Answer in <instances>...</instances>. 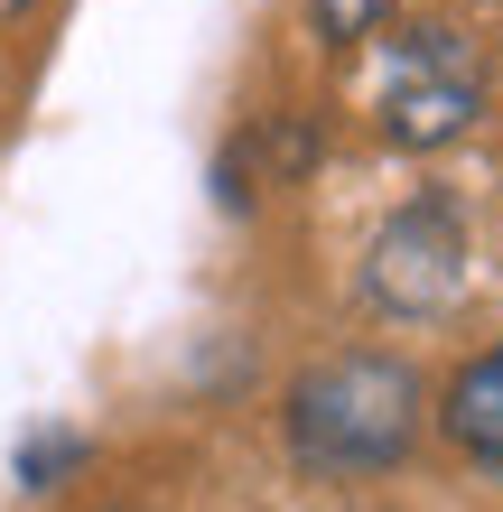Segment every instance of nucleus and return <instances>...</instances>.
<instances>
[{
  "label": "nucleus",
  "instance_id": "nucleus-3",
  "mask_svg": "<svg viewBox=\"0 0 503 512\" xmlns=\"http://www.w3.org/2000/svg\"><path fill=\"white\" fill-rule=\"evenodd\" d=\"M466 289V215L448 196H410L364 252V298L392 317H438Z\"/></svg>",
  "mask_w": 503,
  "mask_h": 512
},
{
  "label": "nucleus",
  "instance_id": "nucleus-1",
  "mask_svg": "<svg viewBox=\"0 0 503 512\" xmlns=\"http://www.w3.org/2000/svg\"><path fill=\"white\" fill-rule=\"evenodd\" d=\"M289 457L317 475H382L420 438V373L401 354H336L289 382Z\"/></svg>",
  "mask_w": 503,
  "mask_h": 512
},
{
  "label": "nucleus",
  "instance_id": "nucleus-6",
  "mask_svg": "<svg viewBox=\"0 0 503 512\" xmlns=\"http://www.w3.org/2000/svg\"><path fill=\"white\" fill-rule=\"evenodd\" d=\"M56 466H75V438H66V429L28 438V457H19V485H28V494H47V475H56Z\"/></svg>",
  "mask_w": 503,
  "mask_h": 512
},
{
  "label": "nucleus",
  "instance_id": "nucleus-7",
  "mask_svg": "<svg viewBox=\"0 0 503 512\" xmlns=\"http://www.w3.org/2000/svg\"><path fill=\"white\" fill-rule=\"evenodd\" d=\"M19 10H38V0H0V19H19Z\"/></svg>",
  "mask_w": 503,
  "mask_h": 512
},
{
  "label": "nucleus",
  "instance_id": "nucleus-2",
  "mask_svg": "<svg viewBox=\"0 0 503 512\" xmlns=\"http://www.w3.org/2000/svg\"><path fill=\"white\" fill-rule=\"evenodd\" d=\"M485 112V75L457 28H401L382 56V140L392 149H438Z\"/></svg>",
  "mask_w": 503,
  "mask_h": 512
},
{
  "label": "nucleus",
  "instance_id": "nucleus-4",
  "mask_svg": "<svg viewBox=\"0 0 503 512\" xmlns=\"http://www.w3.org/2000/svg\"><path fill=\"white\" fill-rule=\"evenodd\" d=\"M448 438H457L485 475H503V345H485L476 364L448 382Z\"/></svg>",
  "mask_w": 503,
  "mask_h": 512
},
{
  "label": "nucleus",
  "instance_id": "nucleus-5",
  "mask_svg": "<svg viewBox=\"0 0 503 512\" xmlns=\"http://www.w3.org/2000/svg\"><path fill=\"white\" fill-rule=\"evenodd\" d=\"M382 19H392V0H317V28H327L336 47H354V38H373Z\"/></svg>",
  "mask_w": 503,
  "mask_h": 512
}]
</instances>
